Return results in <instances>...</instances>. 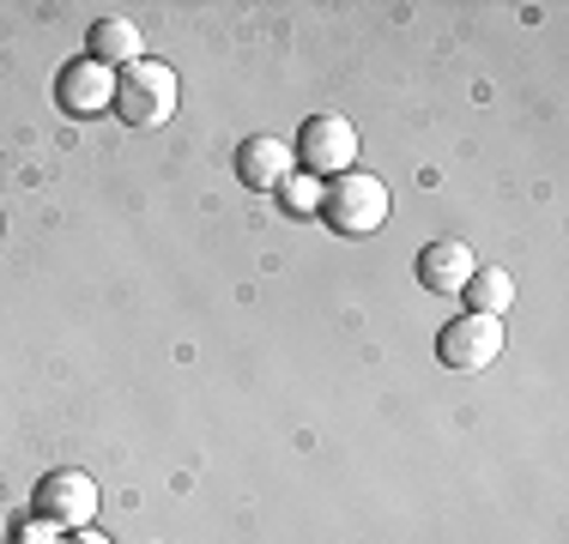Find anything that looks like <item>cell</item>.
<instances>
[{
    "instance_id": "6da1fadb",
    "label": "cell",
    "mask_w": 569,
    "mask_h": 544,
    "mask_svg": "<svg viewBox=\"0 0 569 544\" xmlns=\"http://www.w3.org/2000/svg\"><path fill=\"white\" fill-rule=\"evenodd\" d=\"M321 218H328L340 236H370V230L388 224V212H395V200H388V182L370 170H346L333 175V188L321 194Z\"/></svg>"
},
{
    "instance_id": "7a4b0ae2",
    "label": "cell",
    "mask_w": 569,
    "mask_h": 544,
    "mask_svg": "<svg viewBox=\"0 0 569 544\" xmlns=\"http://www.w3.org/2000/svg\"><path fill=\"white\" fill-rule=\"evenodd\" d=\"M116 115L128 121V128H164V121L176 115V73L170 61H133L121 67L116 79Z\"/></svg>"
},
{
    "instance_id": "3957f363",
    "label": "cell",
    "mask_w": 569,
    "mask_h": 544,
    "mask_svg": "<svg viewBox=\"0 0 569 544\" xmlns=\"http://www.w3.org/2000/svg\"><path fill=\"white\" fill-rule=\"evenodd\" d=\"M297 163L309 175H346L358 170V128L346 115H309L297 133Z\"/></svg>"
},
{
    "instance_id": "277c9868",
    "label": "cell",
    "mask_w": 569,
    "mask_h": 544,
    "mask_svg": "<svg viewBox=\"0 0 569 544\" xmlns=\"http://www.w3.org/2000/svg\"><path fill=\"white\" fill-rule=\"evenodd\" d=\"M497 351H503V321L472 315V309L437 333V357L449 370H485V363H497Z\"/></svg>"
},
{
    "instance_id": "5b68a950",
    "label": "cell",
    "mask_w": 569,
    "mask_h": 544,
    "mask_svg": "<svg viewBox=\"0 0 569 544\" xmlns=\"http://www.w3.org/2000/svg\"><path fill=\"white\" fill-rule=\"evenodd\" d=\"M37 514H43L49 526H86L91 514H98V478L79 472V466L49 472V478L37 484Z\"/></svg>"
},
{
    "instance_id": "8992f818",
    "label": "cell",
    "mask_w": 569,
    "mask_h": 544,
    "mask_svg": "<svg viewBox=\"0 0 569 544\" xmlns=\"http://www.w3.org/2000/svg\"><path fill=\"white\" fill-rule=\"evenodd\" d=\"M291 145L273 140V133H254V140H242V152H237V175H242V188H254V194H267V188H284L291 182Z\"/></svg>"
},
{
    "instance_id": "52a82bcc",
    "label": "cell",
    "mask_w": 569,
    "mask_h": 544,
    "mask_svg": "<svg viewBox=\"0 0 569 544\" xmlns=\"http://www.w3.org/2000/svg\"><path fill=\"white\" fill-rule=\"evenodd\" d=\"M56 91H61V109H67V115H79V121L98 115L103 103H116V79H110V67H98L91 54L67 67V73L56 79Z\"/></svg>"
},
{
    "instance_id": "ba28073f",
    "label": "cell",
    "mask_w": 569,
    "mask_h": 544,
    "mask_svg": "<svg viewBox=\"0 0 569 544\" xmlns=\"http://www.w3.org/2000/svg\"><path fill=\"white\" fill-rule=\"evenodd\" d=\"M472 249L467 242H430L425 254H418V284L425 291H437V296H460V284L472 279Z\"/></svg>"
},
{
    "instance_id": "9c48e42d",
    "label": "cell",
    "mask_w": 569,
    "mask_h": 544,
    "mask_svg": "<svg viewBox=\"0 0 569 544\" xmlns=\"http://www.w3.org/2000/svg\"><path fill=\"white\" fill-rule=\"evenodd\" d=\"M460 296L472 303V315H491V321H503V309L515 303V279L503 266H472V279L460 284Z\"/></svg>"
},
{
    "instance_id": "30bf717a",
    "label": "cell",
    "mask_w": 569,
    "mask_h": 544,
    "mask_svg": "<svg viewBox=\"0 0 569 544\" xmlns=\"http://www.w3.org/2000/svg\"><path fill=\"white\" fill-rule=\"evenodd\" d=\"M91 61L98 67H133L140 61V31L128 19H98L91 24Z\"/></svg>"
},
{
    "instance_id": "8fae6325",
    "label": "cell",
    "mask_w": 569,
    "mask_h": 544,
    "mask_svg": "<svg viewBox=\"0 0 569 544\" xmlns=\"http://www.w3.org/2000/svg\"><path fill=\"white\" fill-rule=\"evenodd\" d=\"M284 200H291L297 212H316V206H321V188L303 175V182H284Z\"/></svg>"
},
{
    "instance_id": "7c38bea8",
    "label": "cell",
    "mask_w": 569,
    "mask_h": 544,
    "mask_svg": "<svg viewBox=\"0 0 569 544\" xmlns=\"http://www.w3.org/2000/svg\"><path fill=\"white\" fill-rule=\"evenodd\" d=\"M24 544H61V538H56V526L43 521V526H24Z\"/></svg>"
},
{
    "instance_id": "4fadbf2b",
    "label": "cell",
    "mask_w": 569,
    "mask_h": 544,
    "mask_svg": "<svg viewBox=\"0 0 569 544\" xmlns=\"http://www.w3.org/2000/svg\"><path fill=\"white\" fill-rule=\"evenodd\" d=\"M67 544H110V538H103V533H73Z\"/></svg>"
}]
</instances>
